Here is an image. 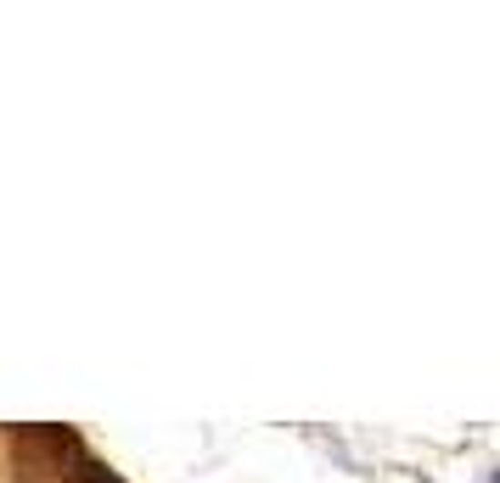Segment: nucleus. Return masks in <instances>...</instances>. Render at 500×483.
<instances>
[]
</instances>
